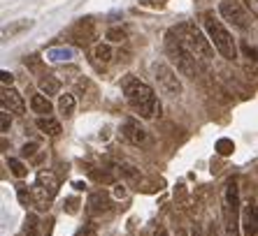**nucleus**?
<instances>
[{"instance_id": "nucleus-32", "label": "nucleus", "mask_w": 258, "mask_h": 236, "mask_svg": "<svg viewBox=\"0 0 258 236\" xmlns=\"http://www.w3.org/2000/svg\"><path fill=\"white\" fill-rule=\"evenodd\" d=\"M174 236H188V231L184 229V227H179V229H177V234H174Z\"/></svg>"}, {"instance_id": "nucleus-3", "label": "nucleus", "mask_w": 258, "mask_h": 236, "mask_svg": "<svg viewBox=\"0 0 258 236\" xmlns=\"http://www.w3.org/2000/svg\"><path fill=\"white\" fill-rule=\"evenodd\" d=\"M165 51H168L170 60H172V65L181 72V74H186V77L196 79L203 70V63H200L186 47H184V42L177 37L172 28L168 30V37H165Z\"/></svg>"}, {"instance_id": "nucleus-9", "label": "nucleus", "mask_w": 258, "mask_h": 236, "mask_svg": "<svg viewBox=\"0 0 258 236\" xmlns=\"http://www.w3.org/2000/svg\"><path fill=\"white\" fill-rule=\"evenodd\" d=\"M121 135L126 137L133 146H142V144L147 142V130H144L142 125H140V121H135V118H126V121H123Z\"/></svg>"}, {"instance_id": "nucleus-17", "label": "nucleus", "mask_w": 258, "mask_h": 236, "mask_svg": "<svg viewBox=\"0 0 258 236\" xmlns=\"http://www.w3.org/2000/svg\"><path fill=\"white\" fill-rule=\"evenodd\" d=\"M37 86H40V90H42L44 95H58L60 93V81L56 77H51V74H47V77H40Z\"/></svg>"}, {"instance_id": "nucleus-15", "label": "nucleus", "mask_w": 258, "mask_h": 236, "mask_svg": "<svg viewBox=\"0 0 258 236\" xmlns=\"http://www.w3.org/2000/svg\"><path fill=\"white\" fill-rule=\"evenodd\" d=\"M30 109H33V111H37L40 116H47V113L51 111V102H49V95H44L42 90H40V93H35L33 97H30Z\"/></svg>"}, {"instance_id": "nucleus-24", "label": "nucleus", "mask_w": 258, "mask_h": 236, "mask_svg": "<svg viewBox=\"0 0 258 236\" xmlns=\"http://www.w3.org/2000/svg\"><path fill=\"white\" fill-rule=\"evenodd\" d=\"M0 123H3V132H10V125H12V118H10V109H3V118H0Z\"/></svg>"}, {"instance_id": "nucleus-13", "label": "nucleus", "mask_w": 258, "mask_h": 236, "mask_svg": "<svg viewBox=\"0 0 258 236\" xmlns=\"http://www.w3.org/2000/svg\"><path fill=\"white\" fill-rule=\"evenodd\" d=\"M30 28H33V21H30V19H19V21H14V24L3 28V37H5V40H12V37L21 35V33H26V30H30Z\"/></svg>"}, {"instance_id": "nucleus-5", "label": "nucleus", "mask_w": 258, "mask_h": 236, "mask_svg": "<svg viewBox=\"0 0 258 236\" xmlns=\"http://www.w3.org/2000/svg\"><path fill=\"white\" fill-rule=\"evenodd\" d=\"M240 190L237 183L230 181L226 185V195H223V220H226V234L228 236H237V227H240Z\"/></svg>"}, {"instance_id": "nucleus-31", "label": "nucleus", "mask_w": 258, "mask_h": 236, "mask_svg": "<svg viewBox=\"0 0 258 236\" xmlns=\"http://www.w3.org/2000/svg\"><path fill=\"white\" fill-rule=\"evenodd\" d=\"M193 236H210V234H207L203 227H196V229H193Z\"/></svg>"}, {"instance_id": "nucleus-23", "label": "nucleus", "mask_w": 258, "mask_h": 236, "mask_svg": "<svg viewBox=\"0 0 258 236\" xmlns=\"http://www.w3.org/2000/svg\"><path fill=\"white\" fill-rule=\"evenodd\" d=\"M107 40H109V42H123V40H126V30H121V28H109V30H107Z\"/></svg>"}, {"instance_id": "nucleus-4", "label": "nucleus", "mask_w": 258, "mask_h": 236, "mask_svg": "<svg viewBox=\"0 0 258 236\" xmlns=\"http://www.w3.org/2000/svg\"><path fill=\"white\" fill-rule=\"evenodd\" d=\"M203 26H205V30H207V37L212 40L214 49L219 51V56H223L226 60L237 58V44H235L230 30L221 24V19H216L212 12H207L203 17Z\"/></svg>"}, {"instance_id": "nucleus-26", "label": "nucleus", "mask_w": 258, "mask_h": 236, "mask_svg": "<svg viewBox=\"0 0 258 236\" xmlns=\"http://www.w3.org/2000/svg\"><path fill=\"white\" fill-rule=\"evenodd\" d=\"M24 63H26L28 67H33V70H40V56H28Z\"/></svg>"}, {"instance_id": "nucleus-12", "label": "nucleus", "mask_w": 258, "mask_h": 236, "mask_svg": "<svg viewBox=\"0 0 258 236\" xmlns=\"http://www.w3.org/2000/svg\"><path fill=\"white\" fill-rule=\"evenodd\" d=\"M75 56H77V51L72 47H54L44 53V58H47L49 63H70Z\"/></svg>"}, {"instance_id": "nucleus-14", "label": "nucleus", "mask_w": 258, "mask_h": 236, "mask_svg": "<svg viewBox=\"0 0 258 236\" xmlns=\"http://www.w3.org/2000/svg\"><path fill=\"white\" fill-rule=\"evenodd\" d=\"M35 125H37V130L44 132V135H49V137H56L60 132V123L56 121V118L49 116V113H47V116H40V118H37Z\"/></svg>"}, {"instance_id": "nucleus-29", "label": "nucleus", "mask_w": 258, "mask_h": 236, "mask_svg": "<svg viewBox=\"0 0 258 236\" xmlns=\"http://www.w3.org/2000/svg\"><path fill=\"white\" fill-rule=\"evenodd\" d=\"M244 51L249 53V58H256L258 60V51H256V49H251V47H246V44H244Z\"/></svg>"}, {"instance_id": "nucleus-33", "label": "nucleus", "mask_w": 258, "mask_h": 236, "mask_svg": "<svg viewBox=\"0 0 258 236\" xmlns=\"http://www.w3.org/2000/svg\"><path fill=\"white\" fill-rule=\"evenodd\" d=\"M256 5H258V0H256Z\"/></svg>"}, {"instance_id": "nucleus-6", "label": "nucleus", "mask_w": 258, "mask_h": 236, "mask_svg": "<svg viewBox=\"0 0 258 236\" xmlns=\"http://www.w3.org/2000/svg\"><path fill=\"white\" fill-rule=\"evenodd\" d=\"M151 74H154V79H156V83H158V90H161L163 95H168V97H179L181 95V81L170 65H165V63H154V65H151Z\"/></svg>"}, {"instance_id": "nucleus-2", "label": "nucleus", "mask_w": 258, "mask_h": 236, "mask_svg": "<svg viewBox=\"0 0 258 236\" xmlns=\"http://www.w3.org/2000/svg\"><path fill=\"white\" fill-rule=\"evenodd\" d=\"M172 30L177 33V37L184 42V47H186L203 65L210 63L212 56H214V44H212L210 37L203 35V30H200L198 26L191 24V21H184V24H177Z\"/></svg>"}, {"instance_id": "nucleus-11", "label": "nucleus", "mask_w": 258, "mask_h": 236, "mask_svg": "<svg viewBox=\"0 0 258 236\" xmlns=\"http://www.w3.org/2000/svg\"><path fill=\"white\" fill-rule=\"evenodd\" d=\"M89 213L91 215H102V213H107L109 208H112V199H109L107 192H102V190H98V192H93V195L89 197Z\"/></svg>"}, {"instance_id": "nucleus-10", "label": "nucleus", "mask_w": 258, "mask_h": 236, "mask_svg": "<svg viewBox=\"0 0 258 236\" xmlns=\"http://www.w3.org/2000/svg\"><path fill=\"white\" fill-rule=\"evenodd\" d=\"M0 102H3V109H10V111L14 113H24L26 111V104H24V97H21V93L14 88H3V93H0Z\"/></svg>"}, {"instance_id": "nucleus-22", "label": "nucleus", "mask_w": 258, "mask_h": 236, "mask_svg": "<svg viewBox=\"0 0 258 236\" xmlns=\"http://www.w3.org/2000/svg\"><path fill=\"white\" fill-rule=\"evenodd\" d=\"M233 151H235V144L230 139H219L216 142V153L219 155H230Z\"/></svg>"}, {"instance_id": "nucleus-28", "label": "nucleus", "mask_w": 258, "mask_h": 236, "mask_svg": "<svg viewBox=\"0 0 258 236\" xmlns=\"http://www.w3.org/2000/svg\"><path fill=\"white\" fill-rule=\"evenodd\" d=\"M82 236H96V224H86V229L82 231Z\"/></svg>"}, {"instance_id": "nucleus-19", "label": "nucleus", "mask_w": 258, "mask_h": 236, "mask_svg": "<svg viewBox=\"0 0 258 236\" xmlns=\"http://www.w3.org/2000/svg\"><path fill=\"white\" fill-rule=\"evenodd\" d=\"M7 165H10V171H12L17 178H24L26 174H28V167H26L21 160H17V158H10V162H7Z\"/></svg>"}, {"instance_id": "nucleus-7", "label": "nucleus", "mask_w": 258, "mask_h": 236, "mask_svg": "<svg viewBox=\"0 0 258 236\" xmlns=\"http://www.w3.org/2000/svg\"><path fill=\"white\" fill-rule=\"evenodd\" d=\"M219 14H221L226 21H228L233 28H240V30H246L251 28V14L246 12V7L242 5L240 0H221L219 5Z\"/></svg>"}, {"instance_id": "nucleus-16", "label": "nucleus", "mask_w": 258, "mask_h": 236, "mask_svg": "<svg viewBox=\"0 0 258 236\" xmlns=\"http://www.w3.org/2000/svg\"><path fill=\"white\" fill-rule=\"evenodd\" d=\"M75 106H77V100H75V95L72 93L58 95V111H60V116L70 118L72 113H75Z\"/></svg>"}, {"instance_id": "nucleus-18", "label": "nucleus", "mask_w": 258, "mask_h": 236, "mask_svg": "<svg viewBox=\"0 0 258 236\" xmlns=\"http://www.w3.org/2000/svg\"><path fill=\"white\" fill-rule=\"evenodd\" d=\"M40 234V220L35 213H28L24 220V236H37Z\"/></svg>"}, {"instance_id": "nucleus-27", "label": "nucleus", "mask_w": 258, "mask_h": 236, "mask_svg": "<svg viewBox=\"0 0 258 236\" xmlns=\"http://www.w3.org/2000/svg\"><path fill=\"white\" fill-rule=\"evenodd\" d=\"M35 151H37V144H26L21 148V155H35Z\"/></svg>"}, {"instance_id": "nucleus-20", "label": "nucleus", "mask_w": 258, "mask_h": 236, "mask_svg": "<svg viewBox=\"0 0 258 236\" xmlns=\"http://www.w3.org/2000/svg\"><path fill=\"white\" fill-rule=\"evenodd\" d=\"M17 195H19V201H21V206H30V204L35 201V195H33V190H28L26 185H19V188H17Z\"/></svg>"}, {"instance_id": "nucleus-8", "label": "nucleus", "mask_w": 258, "mask_h": 236, "mask_svg": "<svg viewBox=\"0 0 258 236\" xmlns=\"http://www.w3.org/2000/svg\"><path fill=\"white\" fill-rule=\"evenodd\" d=\"M240 227L244 236H258V204L249 201L242 208V218H240Z\"/></svg>"}, {"instance_id": "nucleus-30", "label": "nucleus", "mask_w": 258, "mask_h": 236, "mask_svg": "<svg viewBox=\"0 0 258 236\" xmlns=\"http://www.w3.org/2000/svg\"><path fill=\"white\" fill-rule=\"evenodd\" d=\"M154 236H170V234L165 227H156V229H154Z\"/></svg>"}, {"instance_id": "nucleus-1", "label": "nucleus", "mask_w": 258, "mask_h": 236, "mask_svg": "<svg viewBox=\"0 0 258 236\" xmlns=\"http://www.w3.org/2000/svg\"><path fill=\"white\" fill-rule=\"evenodd\" d=\"M121 88H123L126 102L142 118L161 116V100H158V95L154 93L151 86H147L144 81H140V79H135V77H126L123 83H121Z\"/></svg>"}, {"instance_id": "nucleus-25", "label": "nucleus", "mask_w": 258, "mask_h": 236, "mask_svg": "<svg viewBox=\"0 0 258 236\" xmlns=\"http://www.w3.org/2000/svg\"><path fill=\"white\" fill-rule=\"evenodd\" d=\"M0 81H3V86H12V83H14V74H12V72H7V70H3V72H0Z\"/></svg>"}, {"instance_id": "nucleus-21", "label": "nucleus", "mask_w": 258, "mask_h": 236, "mask_svg": "<svg viewBox=\"0 0 258 236\" xmlns=\"http://www.w3.org/2000/svg\"><path fill=\"white\" fill-rule=\"evenodd\" d=\"M96 58L100 60V63H109V60H112V47H109V44H98Z\"/></svg>"}]
</instances>
